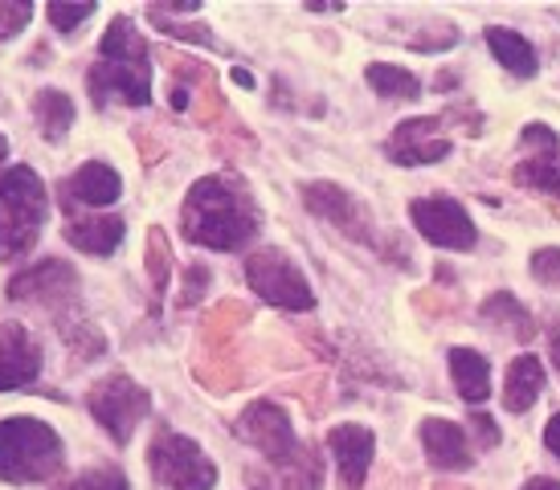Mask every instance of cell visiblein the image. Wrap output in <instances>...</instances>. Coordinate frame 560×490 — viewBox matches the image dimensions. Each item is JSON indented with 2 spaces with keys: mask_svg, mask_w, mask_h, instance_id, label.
<instances>
[{
  "mask_svg": "<svg viewBox=\"0 0 560 490\" xmlns=\"http://www.w3.org/2000/svg\"><path fill=\"white\" fill-rule=\"evenodd\" d=\"M62 336H66V343L82 355V360H98L103 348H107L103 336H98V327H91V323H62Z\"/></svg>",
  "mask_w": 560,
  "mask_h": 490,
  "instance_id": "obj_29",
  "label": "cell"
},
{
  "mask_svg": "<svg viewBox=\"0 0 560 490\" xmlns=\"http://www.w3.org/2000/svg\"><path fill=\"white\" fill-rule=\"evenodd\" d=\"M409 217L418 233L438 249H454V254H470L479 245V230L470 213L454 197H418L409 205Z\"/></svg>",
  "mask_w": 560,
  "mask_h": 490,
  "instance_id": "obj_9",
  "label": "cell"
},
{
  "mask_svg": "<svg viewBox=\"0 0 560 490\" xmlns=\"http://www.w3.org/2000/svg\"><path fill=\"white\" fill-rule=\"evenodd\" d=\"M532 278L540 287H560V245H545L532 254Z\"/></svg>",
  "mask_w": 560,
  "mask_h": 490,
  "instance_id": "obj_33",
  "label": "cell"
},
{
  "mask_svg": "<svg viewBox=\"0 0 560 490\" xmlns=\"http://www.w3.org/2000/svg\"><path fill=\"white\" fill-rule=\"evenodd\" d=\"M299 192H303V205H307L315 217L331 221V225L340 233H348L352 242L373 245V213L360 205L357 192H348L343 184H331V180H312V184H303Z\"/></svg>",
  "mask_w": 560,
  "mask_h": 490,
  "instance_id": "obj_11",
  "label": "cell"
},
{
  "mask_svg": "<svg viewBox=\"0 0 560 490\" xmlns=\"http://www.w3.org/2000/svg\"><path fill=\"white\" fill-rule=\"evenodd\" d=\"M364 78H369V86H373L381 98H418L421 94V82L418 74H409L405 66H389V61H373L369 70H364Z\"/></svg>",
  "mask_w": 560,
  "mask_h": 490,
  "instance_id": "obj_26",
  "label": "cell"
},
{
  "mask_svg": "<svg viewBox=\"0 0 560 490\" xmlns=\"http://www.w3.org/2000/svg\"><path fill=\"white\" fill-rule=\"evenodd\" d=\"M124 217H70L66 221V242L82 249V254H94V258H107L119 249L124 242Z\"/></svg>",
  "mask_w": 560,
  "mask_h": 490,
  "instance_id": "obj_18",
  "label": "cell"
},
{
  "mask_svg": "<svg viewBox=\"0 0 560 490\" xmlns=\"http://www.w3.org/2000/svg\"><path fill=\"white\" fill-rule=\"evenodd\" d=\"M9 299L13 303H37L49 306V311H62L66 303L79 299V275L70 261L46 258V261H33L25 275H16L9 282Z\"/></svg>",
  "mask_w": 560,
  "mask_h": 490,
  "instance_id": "obj_13",
  "label": "cell"
},
{
  "mask_svg": "<svg viewBox=\"0 0 560 490\" xmlns=\"http://www.w3.org/2000/svg\"><path fill=\"white\" fill-rule=\"evenodd\" d=\"M124 197V176L103 164V160H91L82 164L70 180L62 184V200L66 205H91V209H107Z\"/></svg>",
  "mask_w": 560,
  "mask_h": 490,
  "instance_id": "obj_17",
  "label": "cell"
},
{
  "mask_svg": "<svg viewBox=\"0 0 560 490\" xmlns=\"http://www.w3.org/2000/svg\"><path fill=\"white\" fill-rule=\"evenodd\" d=\"M33 21V4L30 0H0V42H9Z\"/></svg>",
  "mask_w": 560,
  "mask_h": 490,
  "instance_id": "obj_32",
  "label": "cell"
},
{
  "mask_svg": "<svg viewBox=\"0 0 560 490\" xmlns=\"http://www.w3.org/2000/svg\"><path fill=\"white\" fill-rule=\"evenodd\" d=\"M91 98L103 107L107 98H119L127 107H148L152 103V61H148V42L140 37V30L115 16L107 37L98 46V61L86 74Z\"/></svg>",
  "mask_w": 560,
  "mask_h": 490,
  "instance_id": "obj_2",
  "label": "cell"
},
{
  "mask_svg": "<svg viewBox=\"0 0 560 490\" xmlns=\"http://www.w3.org/2000/svg\"><path fill=\"white\" fill-rule=\"evenodd\" d=\"M524 490H560V482H557V478H532Z\"/></svg>",
  "mask_w": 560,
  "mask_h": 490,
  "instance_id": "obj_39",
  "label": "cell"
},
{
  "mask_svg": "<svg viewBox=\"0 0 560 490\" xmlns=\"http://www.w3.org/2000/svg\"><path fill=\"white\" fill-rule=\"evenodd\" d=\"M258 230H262V213H258L246 180L218 172V176H205L188 188L185 209H180V233L192 245L234 254V249L254 242Z\"/></svg>",
  "mask_w": 560,
  "mask_h": 490,
  "instance_id": "obj_1",
  "label": "cell"
},
{
  "mask_svg": "<svg viewBox=\"0 0 560 490\" xmlns=\"http://www.w3.org/2000/svg\"><path fill=\"white\" fill-rule=\"evenodd\" d=\"M86 409L98 425L110 433V442L115 445H127L136 438V429L148 413H152V397H148V388L124 376V372H110L103 381L94 384L91 393H86Z\"/></svg>",
  "mask_w": 560,
  "mask_h": 490,
  "instance_id": "obj_6",
  "label": "cell"
},
{
  "mask_svg": "<svg viewBox=\"0 0 560 490\" xmlns=\"http://www.w3.org/2000/svg\"><path fill=\"white\" fill-rule=\"evenodd\" d=\"M66 490H131V482L119 466H94V470H82Z\"/></svg>",
  "mask_w": 560,
  "mask_h": 490,
  "instance_id": "obj_30",
  "label": "cell"
},
{
  "mask_svg": "<svg viewBox=\"0 0 560 490\" xmlns=\"http://www.w3.org/2000/svg\"><path fill=\"white\" fill-rule=\"evenodd\" d=\"M512 180L528 192L560 200V136L548 122H528L520 131V160L512 168Z\"/></svg>",
  "mask_w": 560,
  "mask_h": 490,
  "instance_id": "obj_8",
  "label": "cell"
},
{
  "mask_svg": "<svg viewBox=\"0 0 560 490\" xmlns=\"http://www.w3.org/2000/svg\"><path fill=\"white\" fill-rule=\"evenodd\" d=\"M62 470V438L37 417H4L0 421V482L30 487L49 482Z\"/></svg>",
  "mask_w": 560,
  "mask_h": 490,
  "instance_id": "obj_4",
  "label": "cell"
},
{
  "mask_svg": "<svg viewBox=\"0 0 560 490\" xmlns=\"http://www.w3.org/2000/svg\"><path fill=\"white\" fill-rule=\"evenodd\" d=\"M168 270H172V249H168V233L148 230V278H152V299L160 306V294L168 291Z\"/></svg>",
  "mask_w": 560,
  "mask_h": 490,
  "instance_id": "obj_28",
  "label": "cell"
},
{
  "mask_svg": "<svg viewBox=\"0 0 560 490\" xmlns=\"http://www.w3.org/2000/svg\"><path fill=\"white\" fill-rule=\"evenodd\" d=\"M234 82H237V86H254V74H249V70H242V66H237V70H234Z\"/></svg>",
  "mask_w": 560,
  "mask_h": 490,
  "instance_id": "obj_40",
  "label": "cell"
},
{
  "mask_svg": "<svg viewBox=\"0 0 560 490\" xmlns=\"http://www.w3.org/2000/svg\"><path fill=\"white\" fill-rule=\"evenodd\" d=\"M209 282H213L209 266H188V270H185V282H180V306L201 303V294L209 291Z\"/></svg>",
  "mask_w": 560,
  "mask_h": 490,
  "instance_id": "obj_35",
  "label": "cell"
},
{
  "mask_svg": "<svg viewBox=\"0 0 560 490\" xmlns=\"http://www.w3.org/2000/svg\"><path fill=\"white\" fill-rule=\"evenodd\" d=\"M548 355H552V368H557V376H560V319L548 327Z\"/></svg>",
  "mask_w": 560,
  "mask_h": 490,
  "instance_id": "obj_37",
  "label": "cell"
},
{
  "mask_svg": "<svg viewBox=\"0 0 560 490\" xmlns=\"http://www.w3.org/2000/svg\"><path fill=\"white\" fill-rule=\"evenodd\" d=\"M237 438L254 445L270 466L291 462L299 454V445H303L295 438V429H291L287 409H279L275 400H254L246 413L237 417Z\"/></svg>",
  "mask_w": 560,
  "mask_h": 490,
  "instance_id": "obj_10",
  "label": "cell"
},
{
  "mask_svg": "<svg viewBox=\"0 0 560 490\" xmlns=\"http://www.w3.org/2000/svg\"><path fill=\"white\" fill-rule=\"evenodd\" d=\"M46 16H49V25H54V30L70 37L82 21H91L94 16V4H62V0H54V4L46 9Z\"/></svg>",
  "mask_w": 560,
  "mask_h": 490,
  "instance_id": "obj_31",
  "label": "cell"
},
{
  "mask_svg": "<svg viewBox=\"0 0 560 490\" xmlns=\"http://www.w3.org/2000/svg\"><path fill=\"white\" fill-rule=\"evenodd\" d=\"M197 381L209 384L213 393H234L237 384H242V364L230 352L205 355L201 364H197Z\"/></svg>",
  "mask_w": 560,
  "mask_h": 490,
  "instance_id": "obj_27",
  "label": "cell"
},
{
  "mask_svg": "<svg viewBox=\"0 0 560 490\" xmlns=\"http://www.w3.org/2000/svg\"><path fill=\"white\" fill-rule=\"evenodd\" d=\"M545 445L560 458V413L552 417V421H548V429H545Z\"/></svg>",
  "mask_w": 560,
  "mask_h": 490,
  "instance_id": "obj_38",
  "label": "cell"
},
{
  "mask_svg": "<svg viewBox=\"0 0 560 490\" xmlns=\"http://www.w3.org/2000/svg\"><path fill=\"white\" fill-rule=\"evenodd\" d=\"M545 393V364L536 355H515L503 381V409L508 413H528Z\"/></svg>",
  "mask_w": 560,
  "mask_h": 490,
  "instance_id": "obj_19",
  "label": "cell"
},
{
  "mask_svg": "<svg viewBox=\"0 0 560 490\" xmlns=\"http://www.w3.org/2000/svg\"><path fill=\"white\" fill-rule=\"evenodd\" d=\"M148 16H152V25H156V30H164L168 37H180V42H197V46H213V33L205 30V25H176V21H168V16H156L152 9H148Z\"/></svg>",
  "mask_w": 560,
  "mask_h": 490,
  "instance_id": "obj_34",
  "label": "cell"
},
{
  "mask_svg": "<svg viewBox=\"0 0 560 490\" xmlns=\"http://www.w3.org/2000/svg\"><path fill=\"white\" fill-rule=\"evenodd\" d=\"M479 319L491 323V327H499V331H508V336L520 339V343L536 339V319H532V311L508 291L491 294V299L479 306Z\"/></svg>",
  "mask_w": 560,
  "mask_h": 490,
  "instance_id": "obj_22",
  "label": "cell"
},
{
  "mask_svg": "<svg viewBox=\"0 0 560 490\" xmlns=\"http://www.w3.org/2000/svg\"><path fill=\"white\" fill-rule=\"evenodd\" d=\"M470 429H479L482 445H495L499 442V429H495V421H491L487 413H475V417H470Z\"/></svg>",
  "mask_w": 560,
  "mask_h": 490,
  "instance_id": "obj_36",
  "label": "cell"
},
{
  "mask_svg": "<svg viewBox=\"0 0 560 490\" xmlns=\"http://www.w3.org/2000/svg\"><path fill=\"white\" fill-rule=\"evenodd\" d=\"M451 381L467 405H482L491 397V364L475 348H451Z\"/></svg>",
  "mask_w": 560,
  "mask_h": 490,
  "instance_id": "obj_20",
  "label": "cell"
},
{
  "mask_svg": "<svg viewBox=\"0 0 560 490\" xmlns=\"http://www.w3.org/2000/svg\"><path fill=\"white\" fill-rule=\"evenodd\" d=\"M148 466L156 475L160 487L168 490H213L218 487V466L205 454L201 445L185 438V433H172L160 429L148 450Z\"/></svg>",
  "mask_w": 560,
  "mask_h": 490,
  "instance_id": "obj_5",
  "label": "cell"
},
{
  "mask_svg": "<svg viewBox=\"0 0 560 490\" xmlns=\"http://www.w3.org/2000/svg\"><path fill=\"white\" fill-rule=\"evenodd\" d=\"M4 155H9V139L0 136V164H4Z\"/></svg>",
  "mask_w": 560,
  "mask_h": 490,
  "instance_id": "obj_41",
  "label": "cell"
},
{
  "mask_svg": "<svg viewBox=\"0 0 560 490\" xmlns=\"http://www.w3.org/2000/svg\"><path fill=\"white\" fill-rule=\"evenodd\" d=\"M246 282L262 303L279 306V311H312L315 306L307 275L282 249H258V254H249Z\"/></svg>",
  "mask_w": 560,
  "mask_h": 490,
  "instance_id": "obj_7",
  "label": "cell"
},
{
  "mask_svg": "<svg viewBox=\"0 0 560 490\" xmlns=\"http://www.w3.org/2000/svg\"><path fill=\"white\" fill-rule=\"evenodd\" d=\"M327 450H331V462H336V470H340V487L343 490L364 487V478L373 470V454H376L373 429L352 425V421L331 425L327 429Z\"/></svg>",
  "mask_w": 560,
  "mask_h": 490,
  "instance_id": "obj_14",
  "label": "cell"
},
{
  "mask_svg": "<svg viewBox=\"0 0 560 490\" xmlns=\"http://www.w3.org/2000/svg\"><path fill=\"white\" fill-rule=\"evenodd\" d=\"M42 376V348L25 323H0V393L25 388Z\"/></svg>",
  "mask_w": 560,
  "mask_h": 490,
  "instance_id": "obj_15",
  "label": "cell"
},
{
  "mask_svg": "<svg viewBox=\"0 0 560 490\" xmlns=\"http://www.w3.org/2000/svg\"><path fill=\"white\" fill-rule=\"evenodd\" d=\"M275 487L279 490H319L324 487V458L315 445H299L291 462L275 466Z\"/></svg>",
  "mask_w": 560,
  "mask_h": 490,
  "instance_id": "obj_24",
  "label": "cell"
},
{
  "mask_svg": "<svg viewBox=\"0 0 560 490\" xmlns=\"http://www.w3.org/2000/svg\"><path fill=\"white\" fill-rule=\"evenodd\" d=\"M49 217V192L42 176L25 164L0 172V261L30 254Z\"/></svg>",
  "mask_w": 560,
  "mask_h": 490,
  "instance_id": "obj_3",
  "label": "cell"
},
{
  "mask_svg": "<svg viewBox=\"0 0 560 490\" xmlns=\"http://www.w3.org/2000/svg\"><path fill=\"white\" fill-rule=\"evenodd\" d=\"M487 49H491L499 66L515 78H536V70H540V61H536V46H532L524 33L491 25V30H487Z\"/></svg>",
  "mask_w": 560,
  "mask_h": 490,
  "instance_id": "obj_21",
  "label": "cell"
},
{
  "mask_svg": "<svg viewBox=\"0 0 560 490\" xmlns=\"http://www.w3.org/2000/svg\"><path fill=\"white\" fill-rule=\"evenodd\" d=\"M393 164L401 168H421V164H442L451 155V136L442 115H421V119L397 122V131L385 143Z\"/></svg>",
  "mask_w": 560,
  "mask_h": 490,
  "instance_id": "obj_12",
  "label": "cell"
},
{
  "mask_svg": "<svg viewBox=\"0 0 560 490\" xmlns=\"http://www.w3.org/2000/svg\"><path fill=\"white\" fill-rule=\"evenodd\" d=\"M33 119H37V127H42V136H46L49 143H58V139H66V131L74 127V98L66 91L46 86V91L33 94Z\"/></svg>",
  "mask_w": 560,
  "mask_h": 490,
  "instance_id": "obj_23",
  "label": "cell"
},
{
  "mask_svg": "<svg viewBox=\"0 0 560 490\" xmlns=\"http://www.w3.org/2000/svg\"><path fill=\"white\" fill-rule=\"evenodd\" d=\"M421 445H425V458L434 470H470V462H475V445H470L467 429L458 425V421H446V417H430V421H421Z\"/></svg>",
  "mask_w": 560,
  "mask_h": 490,
  "instance_id": "obj_16",
  "label": "cell"
},
{
  "mask_svg": "<svg viewBox=\"0 0 560 490\" xmlns=\"http://www.w3.org/2000/svg\"><path fill=\"white\" fill-rule=\"evenodd\" d=\"M242 323H249V311L242 303L213 306V311L205 315V323H201V343L209 348V355L230 352V339H234V331L242 327Z\"/></svg>",
  "mask_w": 560,
  "mask_h": 490,
  "instance_id": "obj_25",
  "label": "cell"
}]
</instances>
